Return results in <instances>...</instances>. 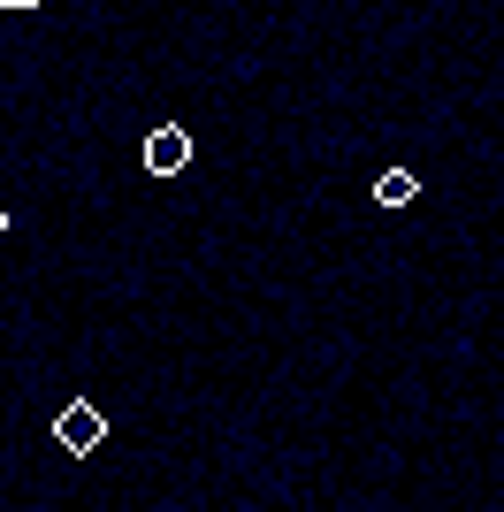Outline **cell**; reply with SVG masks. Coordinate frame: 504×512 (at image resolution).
<instances>
[{"instance_id":"obj_3","label":"cell","mask_w":504,"mask_h":512,"mask_svg":"<svg viewBox=\"0 0 504 512\" xmlns=\"http://www.w3.org/2000/svg\"><path fill=\"white\" fill-rule=\"evenodd\" d=\"M413 192H420V184H413V169H390V176L375 184V199H382V207H405Z\"/></svg>"},{"instance_id":"obj_4","label":"cell","mask_w":504,"mask_h":512,"mask_svg":"<svg viewBox=\"0 0 504 512\" xmlns=\"http://www.w3.org/2000/svg\"><path fill=\"white\" fill-rule=\"evenodd\" d=\"M0 230H8V214H0Z\"/></svg>"},{"instance_id":"obj_1","label":"cell","mask_w":504,"mask_h":512,"mask_svg":"<svg viewBox=\"0 0 504 512\" xmlns=\"http://www.w3.org/2000/svg\"><path fill=\"white\" fill-rule=\"evenodd\" d=\"M54 436H62V451H100V436H107V413L100 406H84V398H69L62 413H54Z\"/></svg>"},{"instance_id":"obj_2","label":"cell","mask_w":504,"mask_h":512,"mask_svg":"<svg viewBox=\"0 0 504 512\" xmlns=\"http://www.w3.org/2000/svg\"><path fill=\"white\" fill-rule=\"evenodd\" d=\"M184 161H191V138H184L176 123H161V130L146 138V169H153V176H176Z\"/></svg>"}]
</instances>
